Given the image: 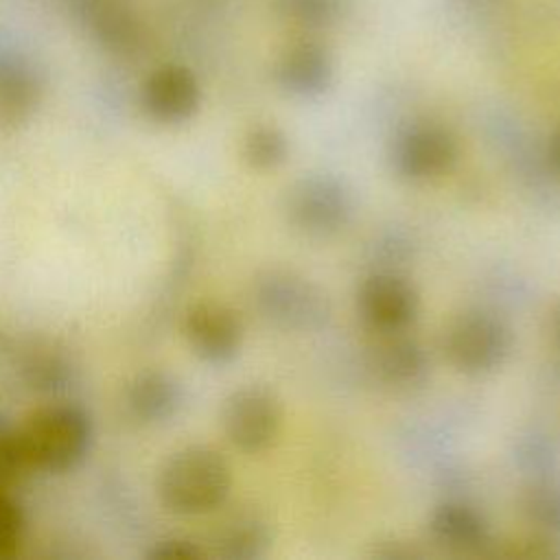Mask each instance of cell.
<instances>
[{"label":"cell","mask_w":560,"mask_h":560,"mask_svg":"<svg viewBox=\"0 0 560 560\" xmlns=\"http://www.w3.org/2000/svg\"><path fill=\"white\" fill-rule=\"evenodd\" d=\"M28 472H31V468H28L22 446H20L18 427H11L0 416V488H13Z\"/></svg>","instance_id":"obj_22"},{"label":"cell","mask_w":560,"mask_h":560,"mask_svg":"<svg viewBox=\"0 0 560 560\" xmlns=\"http://www.w3.org/2000/svg\"><path fill=\"white\" fill-rule=\"evenodd\" d=\"M521 510L540 534L560 540V479L553 475L534 477L523 490Z\"/></svg>","instance_id":"obj_19"},{"label":"cell","mask_w":560,"mask_h":560,"mask_svg":"<svg viewBox=\"0 0 560 560\" xmlns=\"http://www.w3.org/2000/svg\"><path fill=\"white\" fill-rule=\"evenodd\" d=\"M254 304L267 322L287 330H319L332 313L324 289L284 269H269L256 278Z\"/></svg>","instance_id":"obj_3"},{"label":"cell","mask_w":560,"mask_h":560,"mask_svg":"<svg viewBox=\"0 0 560 560\" xmlns=\"http://www.w3.org/2000/svg\"><path fill=\"white\" fill-rule=\"evenodd\" d=\"M280 11L302 26L317 28L339 15L341 0H280Z\"/></svg>","instance_id":"obj_24"},{"label":"cell","mask_w":560,"mask_h":560,"mask_svg":"<svg viewBox=\"0 0 560 560\" xmlns=\"http://www.w3.org/2000/svg\"><path fill=\"white\" fill-rule=\"evenodd\" d=\"M271 540V527L260 514L236 512L214 529L210 553L223 560H258L269 551Z\"/></svg>","instance_id":"obj_17"},{"label":"cell","mask_w":560,"mask_h":560,"mask_svg":"<svg viewBox=\"0 0 560 560\" xmlns=\"http://www.w3.org/2000/svg\"><path fill=\"white\" fill-rule=\"evenodd\" d=\"M140 103L151 120L160 125H182L190 120L201 105L199 79L188 66L162 63L147 74L140 88Z\"/></svg>","instance_id":"obj_10"},{"label":"cell","mask_w":560,"mask_h":560,"mask_svg":"<svg viewBox=\"0 0 560 560\" xmlns=\"http://www.w3.org/2000/svg\"><path fill=\"white\" fill-rule=\"evenodd\" d=\"M160 503L177 516H206L230 497L232 468L212 446L190 444L168 455L155 481Z\"/></svg>","instance_id":"obj_2"},{"label":"cell","mask_w":560,"mask_h":560,"mask_svg":"<svg viewBox=\"0 0 560 560\" xmlns=\"http://www.w3.org/2000/svg\"><path fill=\"white\" fill-rule=\"evenodd\" d=\"M512 330L494 313L472 308L457 315L444 332V352L457 372L481 376L499 370L512 352Z\"/></svg>","instance_id":"obj_5"},{"label":"cell","mask_w":560,"mask_h":560,"mask_svg":"<svg viewBox=\"0 0 560 560\" xmlns=\"http://www.w3.org/2000/svg\"><path fill=\"white\" fill-rule=\"evenodd\" d=\"M332 57L319 42L300 39L287 46L276 63L278 85L298 98L322 96L332 83Z\"/></svg>","instance_id":"obj_13"},{"label":"cell","mask_w":560,"mask_h":560,"mask_svg":"<svg viewBox=\"0 0 560 560\" xmlns=\"http://www.w3.org/2000/svg\"><path fill=\"white\" fill-rule=\"evenodd\" d=\"M282 402L265 385L234 389L221 409V427L230 444L243 453L267 451L282 429Z\"/></svg>","instance_id":"obj_6"},{"label":"cell","mask_w":560,"mask_h":560,"mask_svg":"<svg viewBox=\"0 0 560 560\" xmlns=\"http://www.w3.org/2000/svg\"><path fill=\"white\" fill-rule=\"evenodd\" d=\"M11 490L0 488V560L13 558L20 551L26 529L24 510Z\"/></svg>","instance_id":"obj_21"},{"label":"cell","mask_w":560,"mask_h":560,"mask_svg":"<svg viewBox=\"0 0 560 560\" xmlns=\"http://www.w3.org/2000/svg\"><path fill=\"white\" fill-rule=\"evenodd\" d=\"M149 558H164V560H192V558H201L206 556V549L186 536H171V538H162L155 540L151 551L147 553Z\"/></svg>","instance_id":"obj_25"},{"label":"cell","mask_w":560,"mask_h":560,"mask_svg":"<svg viewBox=\"0 0 560 560\" xmlns=\"http://www.w3.org/2000/svg\"><path fill=\"white\" fill-rule=\"evenodd\" d=\"M122 405L133 422L142 427H160L179 413L184 405V387L173 372L164 368H147L127 381Z\"/></svg>","instance_id":"obj_11"},{"label":"cell","mask_w":560,"mask_h":560,"mask_svg":"<svg viewBox=\"0 0 560 560\" xmlns=\"http://www.w3.org/2000/svg\"><path fill=\"white\" fill-rule=\"evenodd\" d=\"M431 538L455 553H483L490 538L486 516L464 501H442L429 516Z\"/></svg>","instance_id":"obj_15"},{"label":"cell","mask_w":560,"mask_h":560,"mask_svg":"<svg viewBox=\"0 0 560 560\" xmlns=\"http://www.w3.org/2000/svg\"><path fill=\"white\" fill-rule=\"evenodd\" d=\"M44 98V77L15 50H0V129H20L33 120Z\"/></svg>","instance_id":"obj_12"},{"label":"cell","mask_w":560,"mask_h":560,"mask_svg":"<svg viewBox=\"0 0 560 560\" xmlns=\"http://www.w3.org/2000/svg\"><path fill=\"white\" fill-rule=\"evenodd\" d=\"M459 147L455 136L435 122L402 127L389 147L394 173L407 182H433L455 166Z\"/></svg>","instance_id":"obj_7"},{"label":"cell","mask_w":560,"mask_h":560,"mask_svg":"<svg viewBox=\"0 0 560 560\" xmlns=\"http://www.w3.org/2000/svg\"><path fill=\"white\" fill-rule=\"evenodd\" d=\"M516 462L532 477L553 475L551 472L556 464L553 444H549V440L540 433H529L516 446Z\"/></svg>","instance_id":"obj_23"},{"label":"cell","mask_w":560,"mask_h":560,"mask_svg":"<svg viewBox=\"0 0 560 560\" xmlns=\"http://www.w3.org/2000/svg\"><path fill=\"white\" fill-rule=\"evenodd\" d=\"M287 221L302 234L326 238L341 232L354 214L350 186L330 173H311L284 192Z\"/></svg>","instance_id":"obj_4"},{"label":"cell","mask_w":560,"mask_h":560,"mask_svg":"<svg viewBox=\"0 0 560 560\" xmlns=\"http://www.w3.org/2000/svg\"><path fill=\"white\" fill-rule=\"evenodd\" d=\"M20 378L33 392L52 394L72 381V363L50 346H33L22 354Z\"/></svg>","instance_id":"obj_18"},{"label":"cell","mask_w":560,"mask_h":560,"mask_svg":"<svg viewBox=\"0 0 560 560\" xmlns=\"http://www.w3.org/2000/svg\"><path fill=\"white\" fill-rule=\"evenodd\" d=\"M243 158L252 168H276L289 158V138L276 125H256L245 133Z\"/></svg>","instance_id":"obj_20"},{"label":"cell","mask_w":560,"mask_h":560,"mask_svg":"<svg viewBox=\"0 0 560 560\" xmlns=\"http://www.w3.org/2000/svg\"><path fill=\"white\" fill-rule=\"evenodd\" d=\"M18 438L31 472L61 475L88 457L94 424L81 405L55 400L33 409L18 424Z\"/></svg>","instance_id":"obj_1"},{"label":"cell","mask_w":560,"mask_h":560,"mask_svg":"<svg viewBox=\"0 0 560 560\" xmlns=\"http://www.w3.org/2000/svg\"><path fill=\"white\" fill-rule=\"evenodd\" d=\"M182 335L195 357L212 365H225L238 357L245 326L232 306L217 300H199L184 311Z\"/></svg>","instance_id":"obj_8"},{"label":"cell","mask_w":560,"mask_h":560,"mask_svg":"<svg viewBox=\"0 0 560 560\" xmlns=\"http://www.w3.org/2000/svg\"><path fill=\"white\" fill-rule=\"evenodd\" d=\"M547 158H549V164L553 166V171L560 175V129H556L549 138V144H547Z\"/></svg>","instance_id":"obj_26"},{"label":"cell","mask_w":560,"mask_h":560,"mask_svg":"<svg viewBox=\"0 0 560 560\" xmlns=\"http://www.w3.org/2000/svg\"><path fill=\"white\" fill-rule=\"evenodd\" d=\"M429 354L424 346L400 332L381 335L372 352V370L374 374L389 387L411 389L427 381L429 376Z\"/></svg>","instance_id":"obj_16"},{"label":"cell","mask_w":560,"mask_h":560,"mask_svg":"<svg viewBox=\"0 0 560 560\" xmlns=\"http://www.w3.org/2000/svg\"><path fill=\"white\" fill-rule=\"evenodd\" d=\"M361 319L378 335L407 330L420 311L416 284L398 271H374L357 291Z\"/></svg>","instance_id":"obj_9"},{"label":"cell","mask_w":560,"mask_h":560,"mask_svg":"<svg viewBox=\"0 0 560 560\" xmlns=\"http://www.w3.org/2000/svg\"><path fill=\"white\" fill-rule=\"evenodd\" d=\"M90 33L114 55H133L144 44V26L127 0H77Z\"/></svg>","instance_id":"obj_14"},{"label":"cell","mask_w":560,"mask_h":560,"mask_svg":"<svg viewBox=\"0 0 560 560\" xmlns=\"http://www.w3.org/2000/svg\"><path fill=\"white\" fill-rule=\"evenodd\" d=\"M551 337H553L556 348L560 350V302L556 304V308L551 313Z\"/></svg>","instance_id":"obj_27"}]
</instances>
